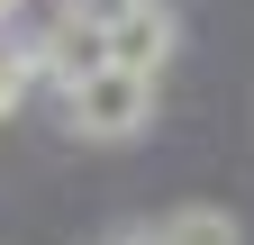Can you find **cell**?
Here are the masks:
<instances>
[{
  "label": "cell",
  "mask_w": 254,
  "mask_h": 245,
  "mask_svg": "<svg viewBox=\"0 0 254 245\" xmlns=\"http://www.w3.org/2000/svg\"><path fill=\"white\" fill-rule=\"evenodd\" d=\"M154 100H164V73H136V64H100L91 82L64 91V127H73L82 145H127L154 127Z\"/></svg>",
  "instance_id": "obj_1"
},
{
  "label": "cell",
  "mask_w": 254,
  "mask_h": 245,
  "mask_svg": "<svg viewBox=\"0 0 254 245\" xmlns=\"http://www.w3.org/2000/svg\"><path fill=\"white\" fill-rule=\"evenodd\" d=\"M164 55H173V9H164V0H136V9L109 18V64L164 73Z\"/></svg>",
  "instance_id": "obj_2"
},
{
  "label": "cell",
  "mask_w": 254,
  "mask_h": 245,
  "mask_svg": "<svg viewBox=\"0 0 254 245\" xmlns=\"http://www.w3.org/2000/svg\"><path fill=\"white\" fill-rule=\"evenodd\" d=\"M136 245H245V236H236V218H227V209L182 200V209H164L154 227H136Z\"/></svg>",
  "instance_id": "obj_3"
},
{
  "label": "cell",
  "mask_w": 254,
  "mask_h": 245,
  "mask_svg": "<svg viewBox=\"0 0 254 245\" xmlns=\"http://www.w3.org/2000/svg\"><path fill=\"white\" fill-rule=\"evenodd\" d=\"M27 91H37V73H27V55H0V118H9Z\"/></svg>",
  "instance_id": "obj_4"
},
{
  "label": "cell",
  "mask_w": 254,
  "mask_h": 245,
  "mask_svg": "<svg viewBox=\"0 0 254 245\" xmlns=\"http://www.w3.org/2000/svg\"><path fill=\"white\" fill-rule=\"evenodd\" d=\"M109 245H136V236H109Z\"/></svg>",
  "instance_id": "obj_5"
}]
</instances>
